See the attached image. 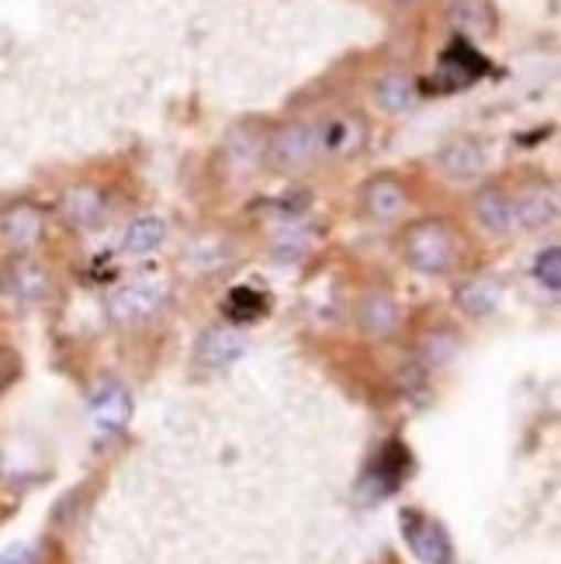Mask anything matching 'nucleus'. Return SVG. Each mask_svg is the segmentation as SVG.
Segmentation results:
<instances>
[{"label":"nucleus","instance_id":"1","mask_svg":"<svg viewBox=\"0 0 561 564\" xmlns=\"http://www.w3.org/2000/svg\"><path fill=\"white\" fill-rule=\"evenodd\" d=\"M402 253H406L412 271H420L427 278H441L457 263V239L444 223H436V218H423V223L406 229Z\"/></svg>","mask_w":561,"mask_h":564},{"label":"nucleus","instance_id":"2","mask_svg":"<svg viewBox=\"0 0 561 564\" xmlns=\"http://www.w3.org/2000/svg\"><path fill=\"white\" fill-rule=\"evenodd\" d=\"M399 527H402L409 551L417 554L423 564H454L451 536L433 517H427V512H420V509H402Z\"/></svg>","mask_w":561,"mask_h":564},{"label":"nucleus","instance_id":"3","mask_svg":"<svg viewBox=\"0 0 561 564\" xmlns=\"http://www.w3.org/2000/svg\"><path fill=\"white\" fill-rule=\"evenodd\" d=\"M320 129L315 126H284L271 145H267V160H271L274 170H281V174H295V170L309 166L315 160V153H320Z\"/></svg>","mask_w":561,"mask_h":564},{"label":"nucleus","instance_id":"4","mask_svg":"<svg viewBox=\"0 0 561 564\" xmlns=\"http://www.w3.org/2000/svg\"><path fill=\"white\" fill-rule=\"evenodd\" d=\"M129 415H132V395H129L126 384L105 381L101 388L94 391L87 420H90V433L97 440H108V436L126 430L129 426Z\"/></svg>","mask_w":561,"mask_h":564},{"label":"nucleus","instance_id":"5","mask_svg":"<svg viewBox=\"0 0 561 564\" xmlns=\"http://www.w3.org/2000/svg\"><path fill=\"white\" fill-rule=\"evenodd\" d=\"M163 299H166V288L160 281H136V284L111 291L108 312L115 323L136 326V323H145V318H153L160 312Z\"/></svg>","mask_w":561,"mask_h":564},{"label":"nucleus","instance_id":"6","mask_svg":"<svg viewBox=\"0 0 561 564\" xmlns=\"http://www.w3.org/2000/svg\"><path fill=\"white\" fill-rule=\"evenodd\" d=\"M558 223V191L551 184H530L514 198V226L541 232Z\"/></svg>","mask_w":561,"mask_h":564},{"label":"nucleus","instance_id":"7","mask_svg":"<svg viewBox=\"0 0 561 564\" xmlns=\"http://www.w3.org/2000/svg\"><path fill=\"white\" fill-rule=\"evenodd\" d=\"M406 471H409V447H402V444H396V440H392V444H385L378 451L371 468L364 471L360 488H371V492H364V496L381 499L388 492H396V488L402 485V478H406Z\"/></svg>","mask_w":561,"mask_h":564},{"label":"nucleus","instance_id":"8","mask_svg":"<svg viewBox=\"0 0 561 564\" xmlns=\"http://www.w3.org/2000/svg\"><path fill=\"white\" fill-rule=\"evenodd\" d=\"M242 350H247V339H242V333L236 326H212L198 339V354H194V360L208 367V371H218V367H229L233 360H239Z\"/></svg>","mask_w":561,"mask_h":564},{"label":"nucleus","instance_id":"9","mask_svg":"<svg viewBox=\"0 0 561 564\" xmlns=\"http://www.w3.org/2000/svg\"><path fill=\"white\" fill-rule=\"evenodd\" d=\"M482 73H485V59L475 53V48L465 39H454L444 48V56H441V77H444V87L447 90H461V87L475 84Z\"/></svg>","mask_w":561,"mask_h":564},{"label":"nucleus","instance_id":"10","mask_svg":"<svg viewBox=\"0 0 561 564\" xmlns=\"http://www.w3.org/2000/svg\"><path fill=\"white\" fill-rule=\"evenodd\" d=\"M42 212L35 205H11L8 212H0V239L11 250H32L42 239Z\"/></svg>","mask_w":561,"mask_h":564},{"label":"nucleus","instance_id":"11","mask_svg":"<svg viewBox=\"0 0 561 564\" xmlns=\"http://www.w3.org/2000/svg\"><path fill=\"white\" fill-rule=\"evenodd\" d=\"M436 166H441V174L447 181H457V184H472L485 174V153L478 150L475 142L461 139V142H451L441 150L436 156Z\"/></svg>","mask_w":561,"mask_h":564},{"label":"nucleus","instance_id":"12","mask_svg":"<svg viewBox=\"0 0 561 564\" xmlns=\"http://www.w3.org/2000/svg\"><path fill=\"white\" fill-rule=\"evenodd\" d=\"M472 215L485 232L506 236L509 229H514V198H509L503 187H485L475 194Z\"/></svg>","mask_w":561,"mask_h":564},{"label":"nucleus","instance_id":"13","mask_svg":"<svg viewBox=\"0 0 561 564\" xmlns=\"http://www.w3.org/2000/svg\"><path fill=\"white\" fill-rule=\"evenodd\" d=\"M364 208H368V215L378 218V223H392V218L406 212V191L392 177H378L364 187Z\"/></svg>","mask_w":561,"mask_h":564},{"label":"nucleus","instance_id":"14","mask_svg":"<svg viewBox=\"0 0 561 564\" xmlns=\"http://www.w3.org/2000/svg\"><path fill=\"white\" fill-rule=\"evenodd\" d=\"M357 323L364 329V336H388L396 326H399V305L388 299V294H368V299L360 302V312H357Z\"/></svg>","mask_w":561,"mask_h":564},{"label":"nucleus","instance_id":"15","mask_svg":"<svg viewBox=\"0 0 561 564\" xmlns=\"http://www.w3.org/2000/svg\"><path fill=\"white\" fill-rule=\"evenodd\" d=\"M499 299H503V288L489 278H472L457 288V305L465 308L472 318H485L499 308Z\"/></svg>","mask_w":561,"mask_h":564},{"label":"nucleus","instance_id":"16","mask_svg":"<svg viewBox=\"0 0 561 564\" xmlns=\"http://www.w3.org/2000/svg\"><path fill=\"white\" fill-rule=\"evenodd\" d=\"M60 212L69 226H90L97 215H101V191L97 187H69L63 194V202H60Z\"/></svg>","mask_w":561,"mask_h":564},{"label":"nucleus","instance_id":"17","mask_svg":"<svg viewBox=\"0 0 561 564\" xmlns=\"http://www.w3.org/2000/svg\"><path fill=\"white\" fill-rule=\"evenodd\" d=\"M412 101H417V87H412V80L399 77V73H388V77H381L375 84V105L388 115L409 111Z\"/></svg>","mask_w":561,"mask_h":564},{"label":"nucleus","instance_id":"18","mask_svg":"<svg viewBox=\"0 0 561 564\" xmlns=\"http://www.w3.org/2000/svg\"><path fill=\"white\" fill-rule=\"evenodd\" d=\"M163 236H166L163 218H157V215H142V218H136V223L129 226V232H126V253H132V257L153 253V250L160 247V242H163Z\"/></svg>","mask_w":561,"mask_h":564},{"label":"nucleus","instance_id":"19","mask_svg":"<svg viewBox=\"0 0 561 564\" xmlns=\"http://www.w3.org/2000/svg\"><path fill=\"white\" fill-rule=\"evenodd\" d=\"M451 21L465 35H472V32H489L493 29V4H489V0H454Z\"/></svg>","mask_w":561,"mask_h":564},{"label":"nucleus","instance_id":"20","mask_svg":"<svg viewBox=\"0 0 561 564\" xmlns=\"http://www.w3.org/2000/svg\"><path fill=\"white\" fill-rule=\"evenodd\" d=\"M48 291V278L39 263H29V260H21L14 267V294L24 302H39L42 294Z\"/></svg>","mask_w":561,"mask_h":564},{"label":"nucleus","instance_id":"21","mask_svg":"<svg viewBox=\"0 0 561 564\" xmlns=\"http://www.w3.org/2000/svg\"><path fill=\"white\" fill-rule=\"evenodd\" d=\"M263 308H267V299H263L260 291H253V288H239V291H233V294H229V302H226V312H229L233 318H242V323H250V318H257Z\"/></svg>","mask_w":561,"mask_h":564},{"label":"nucleus","instance_id":"22","mask_svg":"<svg viewBox=\"0 0 561 564\" xmlns=\"http://www.w3.org/2000/svg\"><path fill=\"white\" fill-rule=\"evenodd\" d=\"M354 135H360L357 126H350V121H333V126L320 129V145L326 153H350Z\"/></svg>","mask_w":561,"mask_h":564},{"label":"nucleus","instance_id":"23","mask_svg":"<svg viewBox=\"0 0 561 564\" xmlns=\"http://www.w3.org/2000/svg\"><path fill=\"white\" fill-rule=\"evenodd\" d=\"M533 278H538V284L548 288V291L561 288V250L558 247L541 250V257L533 260Z\"/></svg>","mask_w":561,"mask_h":564},{"label":"nucleus","instance_id":"24","mask_svg":"<svg viewBox=\"0 0 561 564\" xmlns=\"http://www.w3.org/2000/svg\"><path fill=\"white\" fill-rule=\"evenodd\" d=\"M0 564H42V557L32 544H11L0 551Z\"/></svg>","mask_w":561,"mask_h":564},{"label":"nucleus","instance_id":"25","mask_svg":"<svg viewBox=\"0 0 561 564\" xmlns=\"http://www.w3.org/2000/svg\"><path fill=\"white\" fill-rule=\"evenodd\" d=\"M18 371H21V364H18V357H14V350L0 347V391L11 388V381L18 378Z\"/></svg>","mask_w":561,"mask_h":564},{"label":"nucleus","instance_id":"26","mask_svg":"<svg viewBox=\"0 0 561 564\" xmlns=\"http://www.w3.org/2000/svg\"><path fill=\"white\" fill-rule=\"evenodd\" d=\"M392 4H417V0H392Z\"/></svg>","mask_w":561,"mask_h":564}]
</instances>
